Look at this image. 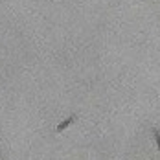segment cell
<instances>
[{
    "instance_id": "cell-1",
    "label": "cell",
    "mask_w": 160,
    "mask_h": 160,
    "mask_svg": "<svg viewBox=\"0 0 160 160\" xmlns=\"http://www.w3.org/2000/svg\"><path fill=\"white\" fill-rule=\"evenodd\" d=\"M76 120H78V114H70V116H68V118H66L64 122H61V123L57 125V129H55V131H57V132H63L64 129L68 127V125H72V123H74Z\"/></svg>"
},
{
    "instance_id": "cell-2",
    "label": "cell",
    "mask_w": 160,
    "mask_h": 160,
    "mask_svg": "<svg viewBox=\"0 0 160 160\" xmlns=\"http://www.w3.org/2000/svg\"><path fill=\"white\" fill-rule=\"evenodd\" d=\"M151 131H153V134H155V140H157V147H158V151H160V131H158L157 127H153Z\"/></svg>"
}]
</instances>
